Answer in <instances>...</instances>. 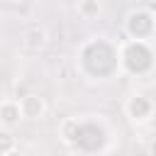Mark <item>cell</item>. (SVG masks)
Here are the masks:
<instances>
[{
  "instance_id": "obj_2",
  "label": "cell",
  "mask_w": 156,
  "mask_h": 156,
  "mask_svg": "<svg viewBox=\"0 0 156 156\" xmlns=\"http://www.w3.org/2000/svg\"><path fill=\"white\" fill-rule=\"evenodd\" d=\"M124 34L132 41H149L156 37V24H154V12L146 7H134L124 17Z\"/></svg>"
},
{
  "instance_id": "obj_4",
  "label": "cell",
  "mask_w": 156,
  "mask_h": 156,
  "mask_svg": "<svg viewBox=\"0 0 156 156\" xmlns=\"http://www.w3.org/2000/svg\"><path fill=\"white\" fill-rule=\"evenodd\" d=\"M20 110H22V117L24 119H44L46 112H49V105H46V98L39 95V93H27L20 98Z\"/></svg>"
},
{
  "instance_id": "obj_10",
  "label": "cell",
  "mask_w": 156,
  "mask_h": 156,
  "mask_svg": "<svg viewBox=\"0 0 156 156\" xmlns=\"http://www.w3.org/2000/svg\"><path fill=\"white\" fill-rule=\"evenodd\" d=\"M149 156H156V139L149 144Z\"/></svg>"
},
{
  "instance_id": "obj_1",
  "label": "cell",
  "mask_w": 156,
  "mask_h": 156,
  "mask_svg": "<svg viewBox=\"0 0 156 156\" xmlns=\"http://www.w3.org/2000/svg\"><path fill=\"white\" fill-rule=\"evenodd\" d=\"M117 63L129 76H146L154 68V51L149 41H124L117 54Z\"/></svg>"
},
{
  "instance_id": "obj_5",
  "label": "cell",
  "mask_w": 156,
  "mask_h": 156,
  "mask_svg": "<svg viewBox=\"0 0 156 156\" xmlns=\"http://www.w3.org/2000/svg\"><path fill=\"white\" fill-rule=\"evenodd\" d=\"M49 41V34H46V27L39 24V22H29L22 32V46L27 51H41Z\"/></svg>"
},
{
  "instance_id": "obj_11",
  "label": "cell",
  "mask_w": 156,
  "mask_h": 156,
  "mask_svg": "<svg viewBox=\"0 0 156 156\" xmlns=\"http://www.w3.org/2000/svg\"><path fill=\"white\" fill-rule=\"evenodd\" d=\"M5 156H27V154L20 151V149H15V151H10V154H5Z\"/></svg>"
},
{
  "instance_id": "obj_13",
  "label": "cell",
  "mask_w": 156,
  "mask_h": 156,
  "mask_svg": "<svg viewBox=\"0 0 156 156\" xmlns=\"http://www.w3.org/2000/svg\"><path fill=\"white\" fill-rule=\"evenodd\" d=\"M154 24H156V12H154Z\"/></svg>"
},
{
  "instance_id": "obj_6",
  "label": "cell",
  "mask_w": 156,
  "mask_h": 156,
  "mask_svg": "<svg viewBox=\"0 0 156 156\" xmlns=\"http://www.w3.org/2000/svg\"><path fill=\"white\" fill-rule=\"evenodd\" d=\"M22 110H20V100H12V98H5L0 100V127L5 129H12L22 122Z\"/></svg>"
},
{
  "instance_id": "obj_3",
  "label": "cell",
  "mask_w": 156,
  "mask_h": 156,
  "mask_svg": "<svg viewBox=\"0 0 156 156\" xmlns=\"http://www.w3.org/2000/svg\"><path fill=\"white\" fill-rule=\"evenodd\" d=\"M154 115H156V105H154V100H151L149 95L134 93V95H129V98L124 100V117H127L132 124L144 127V124H149V122L154 119Z\"/></svg>"
},
{
  "instance_id": "obj_12",
  "label": "cell",
  "mask_w": 156,
  "mask_h": 156,
  "mask_svg": "<svg viewBox=\"0 0 156 156\" xmlns=\"http://www.w3.org/2000/svg\"><path fill=\"white\" fill-rule=\"evenodd\" d=\"M7 2H12V5H22V2H27V0H7Z\"/></svg>"
},
{
  "instance_id": "obj_8",
  "label": "cell",
  "mask_w": 156,
  "mask_h": 156,
  "mask_svg": "<svg viewBox=\"0 0 156 156\" xmlns=\"http://www.w3.org/2000/svg\"><path fill=\"white\" fill-rule=\"evenodd\" d=\"M102 12V2L100 0H80L78 2V15L83 20H95Z\"/></svg>"
},
{
  "instance_id": "obj_9",
  "label": "cell",
  "mask_w": 156,
  "mask_h": 156,
  "mask_svg": "<svg viewBox=\"0 0 156 156\" xmlns=\"http://www.w3.org/2000/svg\"><path fill=\"white\" fill-rule=\"evenodd\" d=\"M15 149H17V136L12 134V129L0 127V156L10 154V151H15Z\"/></svg>"
},
{
  "instance_id": "obj_7",
  "label": "cell",
  "mask_w": 156,
  "mask_h": 156,
  "mask_svg": "<svg viewBox=\"0 0 156 156\" xmlns=\"http://www.w3.org/2000/svg\"><path fill=\"white\" fill-rule=\"evenodd\" d=\"M80 127L83 122L78 117H66L61 124H58V136L66 146H76L78 144V134H80Z\"/></svg>"
}]
</instances>
